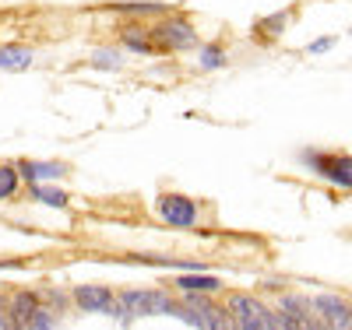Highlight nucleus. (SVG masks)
I'll return each instance as SVG.
<instances>
[{
    "mask_svg": "<svg viewBox=\"0 0 352 330\" xmlns=\"http://www.w3.org/2000/svg\"><path fill=\"white\" fill-rule=\"evenodd\" d=\"M282 28H285V14H278V18H268V21H261V32H282Z\"/></svg>",
    "mask_w": 352,
    "mask_h": 330,
    "instance_id": "obj_17",
    "label": "nucleus"
},
{
    "mask_svg": "<svg viewBox=\"0 0 352 330\" xmlns=\"http://www.w3.org/2000/svg\"><path fill=\"white\" fill-rule=\"evenodd\" d=\"M56 320H53V313H46V309H39L36 306V313L28 316V323H25V330H46V327H53Z\"/></svg>",
    "mask_w": 352,
    "mask_h": 330,
    "instance_id": "obj_15",
    "label": "nucleus"
},
{
    "mask_svg": "<svg viewBox=\"0 0 352 330\" xmlns=\"http://www.w3.org/2000/svg\"><path fill=\"white\" fill-rule=\"evenodd\" d=\"M152 36H155V46H162V49H190L194 46V28L187 21H162Z\"/></svg>",
    "mask_w": 352,
    "mask_h": 330,
    "instance_id": "obj_6",
    "label": "nucleus"
},
{
    "mask_svg": "<svg viewBox=\"0 0 352 330\" xmlns=\"http://www.w3.org/2000/svg\"><path fill=\"white\" fill-rule=\"evenodd\" d=\"M201 64H204V67H222V64H226V53H222L219 46H208V49L201 53Z\"/></svg>",
    "mask_w": 352,
    "mask_h": 330,
    "instance_id": "obj_16",
    "label": "nucleus"
},
{
    "mask_svg": "<svg viewBox=\"0 0 352 330\" xmlns=\"http://www.w3.org/2000/svg\"><path fill=\"white\" fill-rule=\"evenodd\" d=\"M155 207H159L162 222H169V225H176V228H190V225L197 222V204H194L190 197H180V193H162Z\"/></svg>",
    "mask_w": 352,
    "mask_h": 330,
    "instance_id": "obj_3",
    "label": "nucleus"
},
{
    "mask_svg": "<svg viewBox=\"0 0 352 330\" xmlns=\"http://www.w3.org/2000/svg\"><path fill=\"white\" fill-rule=\"evenodd\" d=\"M18 176L28 179V183H39V179L64 176V165L60 162H18Z\"/></svg>",
    "mask_w": 352,
    "mask_h": 330,
    "instance_id": "obj_8",
    "label": "nucleus"
},
{
    "mask_svg": "<svg viewBox=\"0 0 352 330\" xmlns=\"http://www.w3.org/2000/svg\"><path fill=\"white\" fill-rule=\"evenodd\" d=\"M32 197L39 200V204H50V207H64L67 204V193L64 190H56V187H32Z\"/></svg>",
    "mask_w": 352,
    "mask_h": 330,
    "instance_id": "obj_12",
    "label": "nucleus"
},
{
    "mask_svg": "<svg viewBox=\"0 0 352 330\" xmlns=\"http://www.w3.org/2000/svg\"><path fill=\"white\" fill-rule=\"evenodd\" d=\"M328 46H335V39H331V36H328V39H317V43H314L310 49H314V53H324Z\"/></svg>",
    "mask_w": 352,
    "mask_h": 330,
    "instance_id": "obj_19",
    "label": "nucleus"
},
{
    "mask_svg": "<svg viewBox=\"0 0 352 330\" xmlns=\"http://www.w3.org/2000/svg\"><path fill=\"white\" fill-rule=\"evenodd\" d=\"M96 67H116V53L113 49H99L96 53Z\"/></svg>",
    "mask_w": 352,
    "mask_h": 330,
    "instance_id": "obj_18",
    "label": "nucleus"
},
{
    "mask_svg": "<svg viewBox=\"0 0 352 330\" xmlns=\"http://www.w3.org/2000/svg\"><path fill=\"white\" fill-rule=\"evenodd\" d=\"M28 64H32V49L25 46H0V67L4 71H25Z\"/></svg>",
    "mask_w": 352,
    "mask_h": 330,
    "instance_id": "obj_9",
    "label": "nucleus"
},
{
    "mask_svg": "<svg viewBox=\"0 0 352 330\" xmlns=\"http://www.w3.org/2000/svg\"><path fill=\"white\" fill-rule=\"evenodd\" d=\"M74 303L88 313H113V295L109 288H99V285H85V288H74Z\"/></svg>",
    "mask_w": 352,
    "mask_h": 330,
    "instance_id": "obj_7",
    "label": "nucleus"
},
{
    "mask_svg": "<svg viewBox=\"0 0 352 330\" xmlns=\"http://www.w3.org/2000/svg\"><path fill=\"white\" fill-rule=\"evenodd\" d=\"M176 288H184V292H204V295H212L219 292V278H204V274H184L180 281H176Z\"/></svg>",
    "mask_w": 352,
    "mask_h": 330,
    "instance_id": "obj_10",
    "label": "nucleus"
},
{
    "mask_svg": "<svg viewBox=\"0 0 352 330\" xmlns=\"http://www.w3.org/2000/svg\"><path fill=\"white\" fill-rule=\"evenodd\" d=\"M314 309L324 316L328 327H335V330H352V306L345 303V298H338V295H317V298H314Z\"/></svg>",
    "mask_w": 352,
    "mask_h": 330,
    "instance_id": "obj_5",
    "label": "nucleus"
},
{
    "mask_svg": "<svg viewBox=\"0 0 352 330\" xmlns=\"http://www.w3.org/2000/svg\"><path fill=\"white\" fill-rule=\"evenodd\" d=\"M173 303L159 292H124L120 303L113 306V313L120 320H131V316H152V313H169Z\"/></svg>",
    "mask_w": 352,
    "mask_h": 330,
    "instance_id": "obj_2",
    "label": "nucleus"
},
{
    "mask_svg": "<svg viewBox=\"0 0 352 330\" xmlns=\"http://www.w3.org/2000/svg\"><path fill=\"white\" fill-rule=\"evenodd\" d=\"M144 36H148V32H141V28H127V32H124V46L127 49H138V53H152L155 43H148Z\"/></svg>",
    "mask_w": 352,
    "mask_h": 330,
    "instance_id": "obj_13",
    "label": "nucleus"
},
{
    "mask_svg": "<svg viewBox=\"0 0 352 330\" xmlns=\"http://www.w3.org/2000/svg\"><path fill=\"white\" fill-rule=\"evenodd\" d=\"M18 169H8V165H0V200L4 197H11L14 190H18Z\"/></svg>",
    "mask_w": 352,
    "mask_h": 330,
    "instance_id": "obj_14",
    "label": "nucleus"
},
{
    "mask_svg": "<svg viewBox=\"0 0 352 330\" xmlns=\"http://www.w3.org/2000/svg\"><path fill=\"white\" fill-rule=\"evenodd\" d=\"M229 316L243 330H282V313L275 316L268 306H261L250 295H232L229 298Z\"/></svg>",
    "mask_w": 352,
    "mask_h": 330,
    "instance_id": "obj_1",
    "label": "nucleus"
},
{
    "mask_svg": "<svg viewBox=\"0 0 352 330\" xmlns=\"http://www.w3.org/2000/svg\"><path fill=\"white\" fill-rule=\"evenodd\" d=\"M0 327H8V320H4V313H0Z\"/></svg>",
    "mask_w": 352,
    "mask_h": 330,
    "instance_id": "obj_20",
    "label": "nucleus"
},
{
    "mask_svg": "<svg viewBox=\"0 0 352 330\" xmlns=\"http://www.w3.org/2000/svg\"><path fill=\"white\" fill-rule=\"evenodd\" d=\"M36 306H39V303H36V295H28V292H25V295H14V303H11V316H14V323L25 327L28 316L36 313Z\"/></svg>",
    "mask_w": 352,
    "mask_h": 330,
    "instance_id": "obj_11",
    "label": "nucleus"
},
{
    "mask_svg": "<svg viewBox=\"0 0 352 330\" xmlns=\"http://www.w3.org/2000/svg\"><path fill=\"white\" fill-rule=\"evenodd\" d=\"M307 162L324 176L328 183L352 190V155H310Z\"/></svg>",
    "mask_w": 352,
    "mask_h": 330,
    "instance_id": "obj_4",
    "label": "nucleus"
}]
</instances>
